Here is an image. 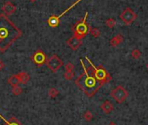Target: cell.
I'll return each mask as SVG.
<instances>
[{"label":"cell","mask_w":148,"mask_h":125,"mask_svg":"<svg viewBox=\"0 0 148 125\" xmlns=\"http://www.w3.org/2000/svg\"><path fill=\"white\" fill-rule=\"evenodd\" d=\"M86 59L90 63V67L86 68L83 59H80L84 72L76 79L75 84L89 98H92L106 83L112 80V76L102 65L95 66L88 57H86Z\"/></svg>","instance_id":"6da1fadb"},{"label":"cell","mask_w":148,"mask_h":125,"mask_svg":"<svg viewBox=\"0 0 148 125\" xmlns=\"http://www.w3.org/2000/svg\"><path fill=\"white\" fill-rule=\"evenodd\" d=\"M21 36L22 32L9 19L7 15L0 14V52H5Z\"/></svg>","instance_id":"7a4b0ae2"},{"label":"cell","mask_w":148,"mask_h":125,"mask_svg":"<svg viewBox=\"0 0 148 125\" xmlns=\"http://www.w3.org/2000/svg\"><path fill=\"white\" fill-rule=\"evenodd\" d=\"M87 17H88V12L86 13L85 18L82 20H80L79 22H77L76 25L72 27V32L74 33V36L83 39L90 32L91 26L86 22Z\"/></svg>","instance_id":"3957f363"},{"label":"cell","mask_w":148,"mask_h":125,"mask_svg":"<svg viewBox=\"0 0 148 125\" xmlns=\"http://www.w3.org/2000/svg\"><path fill=\"white\" fill-rule=\"evenodd\" d=\"M111 97H112L118 103L124 102L129 95L128 91L122 86H117L110 93Z\"/></svg>","instance_id":"277c9868"},{"label":"cell","mask_w":148,"mask_h":125,"mask_svg":"<svg viewBox=\"0 0 148 125\" xmlns=\"http://www.w3.org/2000/svg\"><path fill=\"white\" fill-rule=\"evenodd\" d=\"M46 66L52 73H56L63 66V61L57 54H52L50 58H48Z\"/></svg>","instance_id":"5b68a950"},{"label":"cell","mask_w":148,"mask_h":125,"mask_svg":"<svg viewBox=\"0 0 148 125\" xmlns=\"http://www.w3.org/2000/svg\"><path fill=\"white\" fill-rule=\"evenodd\" d=\"M82 1V0H78V1H76L75 3H73L71 6H69L68 7V9H66L64 12H62L61 14H59L58 16H55V15H52V16H51L49 19H48V20H47V23H48V25L50 26H51V27H57L58 25H59V22H60V19L66 13V12H68L70 10H71L73 7H75L77 5H79L80 2Z\"/></svg>","instance_id":"8992f818"},{"label":"cell","mask_w":148,"mask_h":125,"mask_svg":"<svg viewBox=\"0 0 148 125\" xmlns=\"http://www.w3.org/2000/svg\"><path fill=\"white\" fill-rule=\"evenodd\" d=\"M120 19L123 21V23L126 26H130L133 21H135V19H137L138 15L130 8V7H126L120 14Z\"/></svg>","instance_id":"52a82bcc"},{"label":"cell","mask_w":148,"mask_h":125,"mask_svg":"<svg viewBox=\"0 0 148 125\" xmlns=\"http://www.w3.org/2000/svg\"><path fill=\"white\" fill-rule=\"evenodd\" d=\"M31 59L32 60V62L35 65H37L38 67H41V66L46 64V61H47L48 58L44 51L38 49L32 54V56L31 57Z\"/></svg>","instance_id":"ba28073f"},{"label":"cell","mask_w":148,"mask_h":125,"mask_svg":"<svg viewBox=\"0 0 148 125\" xmlns=\"http://www.w3.org/2000/svg\"><path fill=\"white\" fill-rule=\"evenodd\" d=\"M66 44H67V46L71 50L76 51V50H78L81 46V45H82V39L78 38V37L73 35L72 37H71L70 39H68L66 40Z\"/></svg>","instance_id":"9c48e42d"},{"label":"cell","mask_w":148,"mask_h":125,"mask_svg":"<svg viewBox=\"0 0 148 125\" xmlns=\"http://www.w3.org/2000/svg\"><path fill=\"white\" fill-rule=\"evenodd\" d=\"M16 10H17L16 6L13 4H12L11 2H6L4 5V6L2 7L3 12L5 14H6V15H12V14H13L16 12Z\"/></svg>","instance_id":"30bf717a"},{"label":"cell","mask_w":148,"mask_h":125,"mask_svg":"<svg viewBox=\"0 0 148 125\" xmlns=\"http://www.w3.org/2000/svg\"><path fill=\"white\" fill-rule=\"evenodd\" d=\"M100 108L101 110L105 113V114H110L111 112L113 111L114 109V106L113 104L110 102V101H106L104 102L101 105H100Z\"/></svg>","instance_id":"8fae6325"},{"label":"cell","mask_w":148,"mask_h":125,"mask_svg":"<svg viewBox=\"0 0 148 125\" xmlns=\"http://www.w3.org/2000/svg\"><path fill=\"white\" fill-rule=\"evenodd\" d=\"M124 40V38L121 34H117L116 36H114L111 40H110V45L112 47H116L118 46L119 44H121Z\"/></svg>","instance_id":"7c38bea8"},{"label":"cell","mask_w":148,"mask_h":125,"mask_svg":"<svg viewBox=\"0 0 148 125\" xmlns=\"http://www.w3.org/2000/svg\"><path fill=\"white\" fill-rule=\"evenodd\" d=\"M8 83L12 86V87H15V86H18L19 83H20V81H19V78H18V75H12L11 77H9L8 79Z\"/></svg>","instance_id":"4fadbf2b"},{"label":"cell","mask_w":148,"mask_h":125,"mask_svg":"<svg viewBox=\"0 0 148 125\" xmlns=\"http://www.w3.org/2000/svg\"><path fill=\"white\" fill-rule=\"evenodd\" d=\"M18 75L20 82L23 84H26L30 81V75L26 72H20L19 74H18Z\"/></svg>","instance_id":"5bb4252c"},{"label":"cell","mask_w":148,"mask_h":125,"mask_svg":"<svg viewBox=\"0 0 148 125\" xmlns=\"http://www.w3.org/2000/svg\"><path fill=\"white\" fill-rule=\"evenodd\" d=\"M58 94H59L58 90L57 88H51L48 90V95L51 98H56L58 95Z\"/></svg>","instance_id":"9a60e30c"},{"label":"cell","mask_w":148,"mask_h":125,"mask_svg":"<svg viewBox=\"0 0 148 125\" xmlns=\"http://www.w3.org/2000/svg\"><path fill=\"white\" fill-rule=\"evenodd\" d=\"M90 33L91 35L93 37V38H99L100 36V31L98 29V28H95V27H91V30H90Z\"/></svg>","instance_id":"2e32d148"},{"label":"cell","mask_w":148,"mask_h":125,"mask_svg":"<svg viewBox=\"0 0 148 125\" xmlns=\"http://www.w3.org/2000/svg\"><path fill=\"white\" fill-rule=\"evenodd\" d=\"M83 118H84L86 122H90V121H92V120L93 119V115L92 114L91 111L87 110V111H86V112L83 114Z\"/></svg>","instance_id":"e0dca14e"},{"label":"cell","mask_w":148,"mask_h":125,"mask_svg":"<svg viewBox=\"0 0 148 125\" xmlns=\"http://www.w3.org/2000/svg\"><path fill=\"white\" fill-rule=\"evenodd\" d=\"M106 25L109 27V28H113L116 26V20L112 18H109L106 20Z\"/></svg>","instance_id":"ac0fdd59"},{"label":"cell","mask_w":148,"mask_h":125,"mask_svg":"<svg viewBox=\"0 0 148 125\" xmlns=\"http://www.w3.org/2000/svg\"><path fill=\"white\" fill-rule=\"evenodd\" d=\"M131 56H132V59H139V58H140V56H141V52H140V51H139L138 49H133V50L132 51V52H131Z\"/></svg>","instance_id":"d6986e66"},{"label":"cell","mask_w":148,"mask_h":125,"mask_svg":"<svg viewBox=\"0 0 148 125\" xmlns=\"http://www.w3.org/2000/svg\"><path fill=\"white\" fill-rule=\"evenodd\" d=\"M23 92V89L21 87H19L18 85V86H15V87H12V94L14 95H20Z\"/></svg>","instance_id":"ffe728a7"},{"label":"cell","mask_w":148,"mask_h":125,"mask_svg":"<svg viewBox=\"0 0 148 125\" xmlns=\"http://www.w3.org/2000/svg\"><path fill=\"white\" fill-rule=\"evenodd\" d=\"M74 65L71 63V62H67L66 63V65L64 66V69H65V71H67V72H74Z\"/></svg>","instance_id":"44dd1931"},{"label":"cell","mask_w":148,"mask_h":125,"mask_svg":"<svg viewBox=\"0 0 148 125\" xmlns=\"http://www.w3.org/2000/svg\"><path fill=\"white\" fill-rule=\"evenodd\" d=\"M64 79L66 81H71L74 77V72H67V71H65L64 75Z\"/></svg>","instance_id":"7402d4cb"},{"label":"cell","mask_w":148,"mask_h":125,"mask_svg":"<svg viewBox=\"0 0 148 125\" xmlns=\"http://www.w3.org/2000/svg\"><path fill=\"white\" fill-rule=\"evenodd\" d=\"M5 125H22L16 118H14V117H12V118H11V120L7 122V124H5Z\"/></svg>","instance_id":"603a6c76"},{"label":"cell","mask_w":148,"mask_h":125,"mask_svg":"<svg viewBox=\"0 0 148 125\" xmlns=\"http://www.w3.org/2000/svg\"><path fill=\"white\" fill-rule=\"evenodd\" d=\"M5 63H4V62L1 59H0V71H2L5 68Z\"/></svg>","instance_id":"cb8c5ba5"},{"label":"cell","mask_w":148,"mask_h":125,"mask_svg":"<svg viewBox=\"0 0 148 125\" xmlns=\"http://www.w3.org/2000/svg\"><path fill=\"white\" fill-rule=\"evenodd\" d=\"M108 125H117V124H116V123H115L114 122H110V123H109Z\"/></svg>","instance_id":"d4e9b609"},{"label":"cell","mask_w":148,"mask_h":125,"mask_svg":"<svg viewBox=\"0 0 148 125\" xmlns=\"http://www.w3.org/2000/svg\"><path fill=\"white\" fill-rule=\"evenodd\" d=\"M30 1H31L32 3H34V2H36V0H30Z\"/></svg>","instance_id":"484cf974"},{"label":"cell","mask_w":148,"mask_h":125,"mask_svg":"<svg viewBox=\"0 0 148 125\" xmlns=\"http://www.w3.org/2000/svg\"><path fill=\"white\" fill-rule=\"evenodd\" d=\"M147 68H148V64H147Z\"/></svg>","instance_id":"4316f807"}]
</instances>
